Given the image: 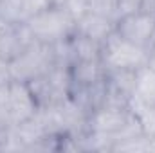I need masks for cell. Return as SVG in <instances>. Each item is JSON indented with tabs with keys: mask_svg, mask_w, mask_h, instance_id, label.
<instances>
[{
	"mask_svg": "<svg viewBox=\"0 0 155 153\" xmlns=\"http://www.w3.org/2000/svg\"><path fill=\"white\" fill-rule=\"evenodd\" d=\"M74 18L63 5H51L25 22L33 38L41 43H60L74 33Z\"/></svg>",
	"mask_w": 155,
	"mask_h": 153,
	"instance_id": "6da1fadb",
	"label": "cell"
},
{
	"mask_svg": "<svg viewBox=\"0 0 155 153\" xmlns=\"http://www.w3.org/2000/svg\"><path fill=\"white\" fill-rule=\"evenodd\" d=\"M99 58L107 70H139L150 61V52L121 38L114 31L101 43Z\"/></svg>",
	"mask_w": 155,
	"mask_h": 153,
	"instance_id": "7a4b0ae2",
	"label": "cell"
},
{
	"mask_svg": "<svg viewBox=\"0 0 155 153\" xmlns=\"http://www.w3.org/2000/svg\"><path fill=\"white\" fill-rule=\"evenodd\" d=\"M54 65H58L54 45L33 41L22 54L11 60V72H13V79L29 83L36 77L47 74Z\"/></svg>",
	"mask_w": 155,
	"mask_h": 153,
	"instance_id": "3957f363",
	"label": "cell"
},
{
	"mask_svg": "<svg viewBox=\"0 0 155 153\" xmlns=\"http://www.w3.org/2000/svg\"><path fill=\"white\" fill-rule=\"evenodd\" d=\"M116 31L121 38L132 41L134 45L152 50L155 43V16L146 11H137L116 18Z\"/></svg>",
	"mask_w": 155,
	"mask_h": 153,
	"instance_id": "277c9868",
	"label": "cell"
},
{
	"mask_svg": "<svg viewBox=\"0 0 155 153\" xmlns=\"http://www.w3.org/2000/svg\"><path fill=\"white\" fill-rule=\"evenodd\" d=\"M5 101H7V110L13 121V126L33 119L40 110L38 99L33 94L29 83L25 81L13 79L9 85H5Z\"/></svg>",
	"mask_w": 155,
	"mask_h": 153,
	"instance_id": "5b68a950",
	"label": "cell"
},
{
	"mask_svg": "<svg viewBox=\"0 0 155 153\" xmlns=\"http://www.w3.org/2000/svg\"><path fill=\"white\" fill-rule=\"evenodd\" d=\"M137 70H107L105 77V105L128 106L135 94Z\"/></svg>",
	"mask_w": 155,
	"mask_h": 153,
	"instance_id": "8992f818",
	"label": "cell"
},
{
	"mask_svg": "<svg viewBox=\"0 0 155 153\" xmlns=\"http://www.w3.org/2000/svg\"><path fill=\"white\" fill-rule=\"evenodd\" d=\"M69 77H71V88H90L105 81L107 69L101 58L76 60L69 65Z\"/></svg>",
	"mask_w": 155,
	"mask_h": 153,
	"instance_id": "52a82bcc",
	"label": "cell"
},
{
	"mask_svg": "<svg viewBox=\"0 0 155 153\" xmlns=\"http://www.w3.org/2000/svg\"><path fill=\"white\" fill-rule=\"evenodd\" d=\"M114 29H116V18L101 15V13H94V11H87L74 24L76 33L99 43H103L108 34H112Z\"/></svg>",
	"mask_w": 155,
	"mask_h": 153,
	"instance_id": "ba28073f",
	"label": "cell"
},
{
	"mask_svg": "<svg viewBox=\"0 0 155 153\" xmlns=\"http://www.w3.org/2000/svg\"><path fill=\"white\" fill-rule=\"evenodd\" d=\"M33 41H36V40L33 38V34L25 24L11 27L9 31L0 34V56L11 61L18 54H22Z\"/></svg>",
	"mask_w": 155,
	"mask_h": 153,
	"instance_id": "9c48e42d",
	"label": "cell"
},
{
	"mask_svg": "<svg viewBox=\"0 0 155 153\" xmlns=\"http://www.w3.org/2000/svg\"><path fill=\"white\" fill-rule=\"evenodd\" d=\"M128 110L139 122L143 133L150 139H155V105L143 101L141 97H137L134 94L132 99L128 101Z\"/></svg>",
	"mask_w": 155,
	"mask_h": 153,
	"instance_id": "30bf717a",
	"label": "cell"
},
{
	"mask_svg": "<svg viewBox=\"0 0 155 153\" xmlns=\"http://www.w3.org/2000/svg\"><path fill=\"white\" fill-rule=\"evenodd\" d=\"M135 96L150 105H155V67H152L150 63L137 70Z\"/></svg>",
	"mask_w": 155,
	"mask_h": 153,
	"instance_id": "8fae6325",
	"label": "cell"
},
{
	"mask_svg": "<svg viewBox=\"0 0 155 153\" xmlns=\"http://www.w3.org/2000/svg\"><path fill=\"white\" fill-rule=\"evenodd\" d=\"M13 121L9 117V110H7V101H5V86L0 88V148L5 142L7 135L13 130Z\"/></svg>",
	"mask_w": 155,
	"mask_h": 153,
	"instance_id": "7c38bea8",
	"label": "cell"
},
{
	"mask_svg": "<svg viewBox=\"0 0 155 153\" xmlns=\"http://www.w3.org/2000/svg\"><path fill=\"white\" fill-rule=\"evenodd\" d=\"M20 5H22L24 16H25V22H27L29 18H33L35 15L45 11L52 4H51V0H20Z\"/></svg>",
	"mask_w": 155,
	"mask_h": 153,
	"instance_id": "4fadbf2b",
	"label": "cell"
},
{
	"mask_svg": "<svg viewBox=\"0 0 155 153\" xmlns=\"http://www.w3.org/2000/svg\"><path fill=\"white\" fill-rule=\"evenodd\" d=\"M116 4L117 0H88V11L116 18Z\"/></svg>",
	"mask_w": 155,
	"mask_h": 153,
	"instance_id": "5bb4252c",
	"label": "cell"
},
{
	"mask_svg": "<svg viewBox=\"0 0 155 153\" xmlns=\"http://www.w3.org/2000/svg\"><path fill=\"white\" fill-rule=\"evenodd\" d=\"M143 2H144V0H117V4H116V18L141 11V9H143Z\"/></svg>",
	"mask_w": 155,
	"mask_h": 153,
	"instance_id": "9a60e30c",
	"label": "cell"
},
{
	"mask_svg": "<svg viewBox=\"0 0 155 153\" xmlns=\"http://www.w3.org/2000/svg\"><path fill=\"white\" fill-rule=\"evenodd\" d=\"M61 5H63V7L67 9V13L74 18V22L88 11V0H65Z\"/></svg>",
	"mask_w": 155,
	"mask_h": 153,
	"instance_id": "2e32d148",
	"label": "cell"
},
{
	"mask_svg": "<svg viewBox=\"0 0 155 153\" xmlns=\"http://www.w3.org/2000/svg\"><path fill=\"white\" fill-rule=\"evenodd\" d=\"M13 81V72H11V61L0 56V88L9 85Z\"/></svg>",
	"mask_w": 155,
	"mask_h": 153,
	"instance_id": "e0dca14e",
	"label": "cell"
},
{
	"mask_svg": "<svg viewBox=\"0 0 155 153\" xmlns=\"http://www.w3.org/2000/svg\"><path fill=\"white\" fill-rule=\"evenodd\" d=\"M141 11H146V13H150V15L155 16V0H144Z\"/></svg>",
	"mask_w": 155,
	"mask_h": 153,
	"instance_id": "ac0fdd59",
	"label": "cell"
},
{
	"mask_svg": "<svg viewBox=\"0 0 155 153\" xmlns=\"http://www.w3.org/2000/svg\"><path fill=\"white\" fill-rule=\"evenodd\" d=\"M63 2H65V0H51V4H52V5H61Z\"/></svg>",
	"mask_w": 155,
	"mask_h": 153,
	"instance_id": "d6986e66",
	"label": "cell"
}]
</instances>
